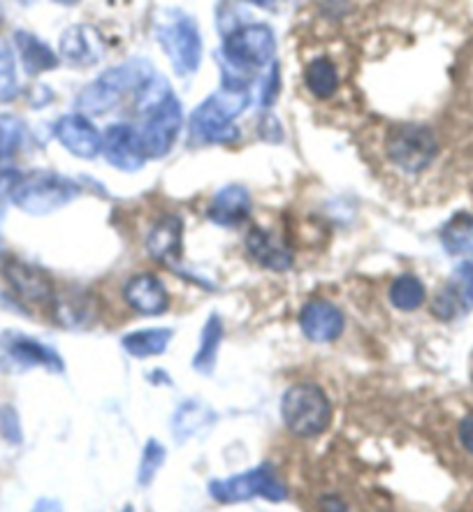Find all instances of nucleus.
I'll return each mask as SVG.
<instances>
[{"mask_svg":"<svg viewBox=\"0 0 473 512\" xmlns=\"http://www.w3.org/2000/svg\"><path fill=\"white\" fill-rule=\"evenodd\" d=\"M276 40L269 26L251 24L237 28L223 42L221 63H223V84L225 86H246L251 72L274 61Z\"/></svg>","mask_w":473,"mask_h":512,"instance_id":"nucleus-1","label":"nucleus"},{"mask_svg":"<svg viewBox=\"0 0 473 512\" xmlns=\"http://www.w3.org/2000/svg\"><path fill=\"white\" fill-rule=\"evenodd\" d=\"M251 93L246 86H225L211 93L191 116L193 140L205 144H232L239 140L235 119L249 107Z\"/></svg>","mask_w":473,"mask_h":512,"instance_id":"nucleus-2","label":"nucleus"},{"mask_svg":"<svg viewBox=\"0 0 473 512\" xmlns=\"http://www.w3.org/2000/svg\"><path fill=\"white\" fill-rule=\"evenodd\" d=\"M281 418L293 436L316 438L330 427L332 401L323 387L314 383H297L283 394Z\"/></svg>","mask_w":473,"mask_h":512,"instance_id":"nucleus-3","label":"nucleus"},{"mask_svg":"<svg viewBox=\"0 0 473 512\" xmlns=\"http://www.w3.org/2000/svg\"><path fill=\"white\" fill-rule=\"evenodd\" d=\"M209 494L216 503L235 506L253 499H265L269 503L286 501L288 489L283 485L279 473L272 464H260L249 471L230 475V478H216L209 482Z\"/></svg>","mask_w":473,"mask_h":512,"instance_id":"nucleus-4","label":"nucleus"},{"mask_svg":"<svg viewBox=\"0 0 473 512\" xmlns=\"http://www.w3.org/2000/svg\"><path fill=\"white\" fill-rule=\"evenodd\" d=\"M149 77L151 72H147V63L142 61L116 65V68L107 70L103 77H98L96 82L86 86L82 95H79L77 107L84 109L86 114H105L119 105L128 93L140 91Z\"/></svg>","mask_w":473,"mask_h":512,"instance_id":"nucleus-5","label":"nucleus"},{"mask_svg":"<svg viewBox=\"0 0 473 512\" xmlns=\"http://www.w3.org/2000/svg\"><path fill=\"white\" fill-rule=\"evenodd\" d=\"M77 195L79 186L75 181L54 172H33L12 188L14 207L31 216L54 214L65 204L77 200Z\"/></svg>","mask_w":473,"mask_h":512,"instance_id":"nucleus-6","label":"nucleus"},{"mask_svg":"<svg viewBox=\"0 0 473 512\" xmlns=\"http://www.w3.org/2000/svg\"><path fill=\"white\" fill-rule=\"evenodd\" d=\"M156 38L177 75L188 77L198 72L202 61V38L193 17L184 12H174V17H165L156 28Z\"/></svg>","mask_w":473,"mask_h":512,"instance_id":"nucleus-7","label":"nucleus"},{"mask_svg":"<svg viewBox=\"0 0 473 512\" xmlns=\"http://www.w3.org/2000/svg\"><path fill=\"white\" fill-rule=\"evenodd\" d=\"M385 151L392 165L399 170L418 174L432 165V160L439 153V142L434 133L425 126H397L388 133Z\"/></svg>","mask_w":473,"mask_h":512,"instance_id":"nucleus-8","label":"nucleus"},{"mask_svg":"<svg viewBox=\"0 0 473 512\" xmlns=\"http://www.w3.org/2000/svg\"><path fill=\"white\" fill-rule=\"evenodd\" d=\"M181 126H184L181 102L177 100V95L170 93L163 102H158L154 109H149L142 128H137L144 156L147 158L167 156L174 142H177Z\"/></svg>","mask_w":473,"mask_h":512,"instance_id":"nucleus-9","label":"nucleus"},{"mask_svg":"<svg viewBox=\"0 0 473 512\" xmlns=\"http://www.w3.org/2000/svg\"><path fill=\"white\" fill-rule=\"evenodd\" d=\"M54 135L63 144V149L77 158L91 160L98 153H103V135L98 133V128L84 114L61 116L54 126Z\"/></svg>","mask_w":473,"mask_h":512,"instance_id":"nucleus-10","label":"nucleus"},{"mask_svg":"<svg viewBox=\"0 0 473 512\" xmlns=\"http://www.w3.org/2000/svg\"><path fill=\"white\" fill-rule=\"evenodd\" d=\"M346 318L339 306L327 299H311L300 311V329L309 341L332 343L344 334Z\"/></svg>","mask_w":473,"mask_h":512,"instance_id":"nucleus-11","label":"nucleus"},{"mask_svg":"<svg viewBox=\"0 0 473 512\" xmlns=\"http://www.w3.org/2000/svg\"><path fill=\"white\" fill-rule=\"evenodd\" d=\"M103 153L107 163L121 172H137L147 163L137 128L126 123H114L103 135Z\"/></svg>","mask_w":473,"mask_h":512,"instance_id":"nucleus-12","label":"nucleus"},{"mask_svg":"<svg viewBox=\"0 0 473 512\" xmlns=\"http://www.w3.org/2000/svg\"><path fill=\"white\" fill-rule=\"evenodd\" d=\"M3 274L7 283H10V288L17 292V297L26 299V302L45 304L54 299L52 281H49V276L35 265L10 258L3 265Z\"/></svg>","mask_w":473,"mask_h":512,"instance_id":"nucleus-13","label":"nucleus"},{"mask_svg":"<svg viewBox=\"0 0 473 512\" xmlns=\"http://www.w3.org/2000/svg\"><path fill=\"white\" fill-rule=\"evenodd\" d=\"M123 299L140 316H160L170 306L167 288L154 274H135L123 288Z\"/></svg>","mask_w":473,"mask_h":512,"instance_id":"nucleus-14","label":"nucleus"},{"mask_svg":"<svg viewBox=\"0 0 473 512\" xmlns=\"http://www.w3.org/2000/svg\"><path fill=\"white\" fill-rule=\"evenodd\" d=\"M61 56L77 68L96 65L105 56V40L93 26H72L61 38Z\"/></svg>","mask_w":473,"mask_h":512,"instance_id":"nucleus-15","label":"nucleus"},{"mask_svg":"<svg viewBox=\"0 0 473 512\" xmlns=\"http://www.w3.org/2000/svg\"><path fill=\"white\" fill-rule=\"evenodd\" d=\"M3 355L7 362L17 364L21 369L31 367H45L49 371H63V360L58 357L52 348H47L45 343L28 339V336H5L3 339Z\"/></svg>","mask_w":473,"mask_h":512,"instance_id":"nucleus-16","label":"nucleus"},{"mask_svg":"<svg viewBox=\"0 0 473 512\" xmlns=\"http://www.w3.org/2000/svg\"><path fill=\"white\" fill-rule=\"evenodd\" d=\"M207 216L221 228H237L251 216V193L244 186H225L211 197Z\"/></svg>","mask_w":473,"mask_h":512,"instance_id":"nucleus-17","label":"nucleus"},{"mask_svg":"<svg viewBox=\"0 0 473 512\" xmlns=\"http://www.w3.org/2000/svg\"><path fill=\"white\" fill-rule=\"evenodd\" d=\"M181 239H184V218L167 214L158 218L147 237V251L160 265H172L181 255Z\"/></svg>","mask_w":473,"mask_h":512,"instance_id":"nucleus-18","label":"nucleus"},{"mask_svg":"<svg viewBox=\"0 0 473 512\" xmlns=\"http://www.w3.org/2000/svg\"><path fill=\"white\" fill-rule=\"evenodd\" d=\"M246 251H249L253 260L272 269V272H286V269L293 267V253L269 230L256 228L246 234Z\"/></svg>","mask_w":473,"mask_h":512,"instance_id":"nucleus-19","label":"nucleus"},{"mask_svg":"<svg viewBox=\"0 0 473 512\" xmlns=\"http://www.w3.org/2000/svg\"><path fill=\"white\" fill-rule=\"evenodd\" d=\"M216 422V413L211 411L207 404H202L198 399H186L184 404L177 406L172 418V434L179 443H186L188 438L198 436L200 431Z\"/></svg>","mask_w":473,"mask_h":512,"instance_id":"nucleus-20","label":"nucleus"},{"mask_svg":"<svg viewBox=\"0 0 473 512\" xmlns=\"http://www.w3.org/2000/svg\"><path fill=\"white\" fill-rule=\"evenodd\" d=\"M52 313L63 327H89L96 318V306L86 292H63L54 295Z\"/></svg>","mask_w":473,"mask_h":512,"instance_id":"nucleus-21","label":"nucleus"},{"mask_svg":"<svg viewBox=\"0 0 473 512\" xmlns=\"http://www.w3.org/2000/svg\"><path fill=\"white\" fill-rule=\"evenodd\" d=\"M174 332L167 327H151V329H135V332L126 334L121 339V346L126 348L128 355L140 357V360H147V357L163 355L167 346H170Z\"/></svg>","mask_w":473,"mask_h":512,"instance_id":"nucleus-22","label":"nucleus"},{"mask_svg":"<svg viewBox=\"0 0 473 512\" xmlns=\"http://www.w3.org/2000/svg\"><path fill=\"white\" fill-rule=\"evenodd\" d=\"M14 42H17L19 56L21 61H24V68L28 70V75H40V72L54 70L58 65V56L45 45V42L35 38V35L19 31Z\"/></svg>","mask_w":473,"mask_h":512,"instance_id":"nucleus-23","label":"nucleus"},{"mask_svg":"<svg viewBox=\"0 0 473 512\" xmlns=\"http://www.w3.org/2000/svg\"><path fill=\"white\" fill-rule=\"evenodd\" d=\"M221 341H223V320L214 313V316L207 318L205 327H202L198 353H195V357H193L195 371L207 373V376H209L211 371H214L216 357H218V348H221Z\"/></svg>","mask_w":473,"mask_h":512,"instance_id":"nucleus-24","label":"nucleus"},{"mask_svg":"<svg viewBox=\"0 0 473 512\" xmlns=\"http://www.w3.org/2000/svg\"><path fill=\"white\" fill-rule=\"evenodd\" d=\"M304 84H307V89L314 93L316 98L320 100L332 98L339 89L337 65L325 56L314 58V61L307 65V70H304Z\"/></svg>","mask_w":473,"mask_h":512,"instance_id":"nucleus-25","label":"nucleus"},{"mask_svg":"<svg viewBox=\"0 0 473 512\" xmlns=\"http://www.w3.org/2000/svg\"><path fill=\"white\" fill-rule=\"evenodd\" d=\"M388 297H390V304L395 306L397 311L411 313V311H418L420 306L425 304L427 290H425V283H422L418 276L402 274L392 281Z\"/></svg>","mask_w":473,"mask_h":512,"instance_id":"nucleus-26","label":"nucleus"},{"mask_svg":"<svg viewBox=\"0 0 473 512\" xmlns=\"http://www.w3.org/2000/svg\"><path fill=\"white\" fill-rule=\"evenodd\" d=\"M165 457H167L165 445H160L156 438H149L147 445H144V450H142L140 468H137V485L149 487L151 482H154L160 468H163Z\"/></svg>","mask_w":473,"mask_h":512,"instance_id":"nucleus-27","label":"nucleus"},{"mask_svg":"<svg viewBox=\"0 0 473 512\" xmlns=\"http://www.w3.org/2000/svg\"><path fill=\"white\" fill-rule=\"evenodd\" d=\"M26 126L19 116L0 114V160L12 158L21 149Z\"/></svg>","mask_w":473,"mask_h":512,"instance_id":"nucleus-28","label":"nucleus"},{"mask_svg":"<svg viewBox=\"0 0 473 512\" xmlns=\"http://www.w3.org/2000/svg\"><path fill=\"white\" fill-rule=\"evenodd\" d=\"M471 234H473V218L467 214L455 216L453 221L443 228V234H441L443 246H446L450 253H460L467 248V244L471 241Z\"/></svg>","mask_w":473,"mask_h":512,"instance_id":"nucleus-29","label":"nucleus"},{"mask_svg":"<svg viewBox=\"0 0 473 512\" xmlns=\"http://www.w3.org/2000/svg\"><path fill=\"white\" fill-rule=\"evenodd\" d=\"M19 82H17V63H14V54L5 42H0V102L12 100L17 95Z\"/></svg>","mask_w":473,"mask_h":512,"instance_id":"nucleus-30","label":"nucleus"},{"mask_svg":"<svg viewBox=\"0 0 473 512\" xmlns=\"http://www.w3.org/2000/svg\"><path fill=\"white\" fill-rule=\"evenodd\" d=\"M464 304H467V302H464V297L460 295V290H457L455 285H453V288H446L443 292H439V297L434 299L432 309H434V313L439 318L450 320V318H455L457 313L462 311Z\"/></svg>","mask_w":473,"mask_h":512,"instance_id":"nucleus-31","label":"nucleus"},{"mask_svg":"<svg viewBox=\"0 0 473 512\" xmlns=\"http://www.w3.org/2000/svg\"><path fill=\"white\" fill-rule=\"evenodd\" d=\"M0 436H3L5 441L12 445H19L21 441H24V431H21L19 413L7 404L0 406Z\"/></svg>","mask_w":473,"mask_h":512,"instance_id":"nucleus-32","label":"nucleus"},{"mask_svg":"<svg viewBox=\"0 0 473 512\" xmlns=\"http://www.w3.org/2000/svg\"><path fill=\"white\" fill-rule=\"evenodd\" d=\"M457 290L464 297V302L473 304V265L471 262H464V265L457 269Z\"/></svg>","mask_w":473,"mask_h":512,"instance_id":"nucleus-33","label":"nucleus"},{"mask_svg":"<svg viewBox=\"0 0 473 512\" xmlns=\"http://www.w3.org/2000/svg\"><path fill=\"white\" fill-rule=\"evenodd\" d=\"M318 512H353L351 506L337 494H325L318 501Z\"/></svg>","mask_w":473,"mask_h":512,"instance_id":"nucleus-34","label":"nucleus"},{"mask_svg":"<svg viewBox=\"0 0 473 512\" xmlns=\"http://www.w3.org/2000/svg\"><path fill=\"white\" fill-rule=\"evenodd\" d=\"M276 98H279V65L274 63L272 72H269V79L265 84V98H263V105L265 107H272Z\"/></svg>","mask_w":473,"mask_h":512,"instance_id":"nucleus-35","label":"nucleus"},{"mask_svg":"<svg viewBox=\"0 0 473 512\" xmlns=\"http://www.w3.org/2000/svg\"><path fill=\"white\" fill-rule=\"evenodd\" d=\"M460 443L473 455V413L460 422Z\"/></svg>","mask_w":473,"mask_h":512,"instance_id":"nucleus-36","label":"nucleus"},{"mask_svg":"<svg viewBox=\"0 0 473 512\" xmlns=\"http://www.w3.org/2000/svg\"><path fill=\"white\" fill-rule=\"evenodd\" d=\"M31 512H65V508H63V503L56 499H40L31 508Z\"/></svg>","mask_w":473,"mask_h":512,"instance_id":"nucleus-37","label":"nucleus"},{"mask_svg":"<svg viewBox=\"0 0 473 512\" xmlns=\"http://www.w3.org/2000/svg\"><path fill=\"white\" fill-rule=\"evenodd\" d=\"M246 3L258 5V7H272V5H274V0H246Z\"/></svg>","mask_w":473,"mask_h":512,"instance_id":"nucleus-38","label":"nucleus"},{"mask_svg":"<svg viewBox=\"0 0 473 512\" xmlns=\"http://www.w3.org/2000/svg\"><path fill=\"white\" fill-rule=\"evenodd\" d=\"M56 3H61V5H77L79 0H56Z\"/></svg>","mask_w":473,"mask_h":512,"instance_id":"nucleus-39","label":"nucleus"},{"mask_svg":"<svg viewBox=\"0 0 473 512\" xmlns=\"http://www.w3.org/2000/svg\"><path fill=\"white\" fill-rule=\"evenodd\" d=\"M121 512H135V508H133V506H126Z\"/></svg>","mask_w":473,"mask_h":512,"instance_id":"nucleus-40","label":"nucleus"},{"mask_svg":"<svg viewBox=\"0 0 473 512\" xmlns=\"http://www.w3.org/2000/svg\"><path fill=\"white\" fill-rule=\"evenodd\" d=\"M3 17H5V14H3V5H0V24H3Z\"/></svg>","mask_w":473,"mask_h":512,"instance_id":"nucleus-41","label":"nucleus"}]
</instances>
